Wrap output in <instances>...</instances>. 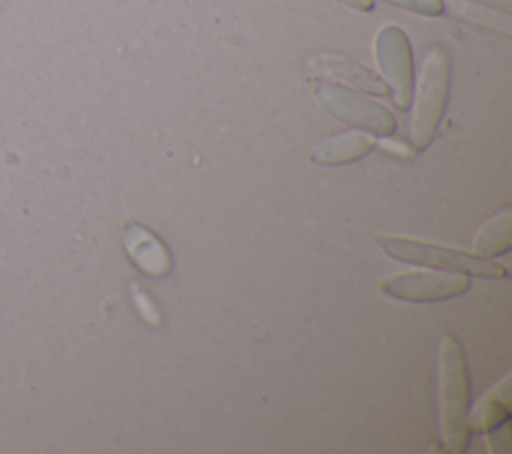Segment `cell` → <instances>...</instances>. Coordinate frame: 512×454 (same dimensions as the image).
Returning a JSON list of instances; mask_svg holds the SVG:
<instances>
[{
	"mask_svg": "<svg viewBox=\"0 0 512 454\" xmlns=\"http://www.w3.org/2000/svg\"><path fill=\"white\" fill-rule=\"evenodd\" d=\"M342 2L348 4V6H352V8H356V10H362V12L372 10V6H374L372 0H342Z\"/></svg>",
	"mask_w": 512,
	"mask_h": 454,
	"instance_id": "16",
	"label": "cell"
},
{
	"mask_svg": "<svg viewBox=\"0 0 512 454\" xmlns=\"http://www.w3.org/2000/svg\"><path fill=\"white\" fill-rule=\"evenodd\" d=\"M122 242L128 258L140 272L152 278H164L172 270V258L164 242L146 226L130 222L122 230Z\"/></svg>",
	"mask_w": 512,
	"mask_h": 454,
	"instance_id": "7",
	"label": "cell"
},
{
	"mask_svg": "<svg viewBox=\"0 0 512 454\" xmlns=\"http://www.w3.org/2000/svg\"><path fill=\"white\" fill-rule=\"evenodd\" d=\"M374 146V140L364 132H342L326 138L310 152V160L320 166H338L360 160Z\"/></svg>",
	"mask_w": 512,
	"mask_h": 454,
	"instance_id": "9",
	"label": "cell"
},
{
	"mask_svg": "<svg viewBox=\"0 0 512 454\" xmlns=\"http://www.w3.org/2000/svg\"><path fill=\"white\" fill-rule=\"evenodd\" d=\"M510 222H512V212L506 208L478 232L476 242H474L478 256L480 254L498 256V254H506L512 248Z\"/></svg>",
	"mask_w": 512,
	"mask_h": 454,
	"instance_id": "12",
	"label": "cell"
},
{
	"mask_svg": "<svg viewBox=\"0 0 512 454\" xmlns=\"http://www.w3.org/2000/svg\"><path fill=\"white\" fill-rule=\"evenodd\" d=\"M468 368L460 342L446 334L440 344V424L448 452H464L468 446Z\"/></svg>",
	"mask_w": 512,
	"mask_h": 454,
	"instance_id": "1",
	"label": "cell"
},
{
	"mask_svg": "<svg viewBox=\"0 0 512 454\" xmlns=\"http://www.w3.org/2000/svg\"><path fill=\"white\" fill-rule=\"evenodd\" d=\"M382 292L406 302H438L464 294L470 282L462 274L406 272L380 282Z\"/></svg>",
	"mask_w": 512,
	"mask_h": 454,
	"instance_id": "6",
	"label": "cell"
},
{
	"mask_svg": "<svg viewBox=\"0 0 512 454\" xmlns=\"http://www.w3.org/2000/svg\"><path fill=\"white\" fill-rule=\"evenodd\" d=\"M508 418H510V386H508V378H504L502 384L492 394H488L482 402H478L476 410L468 418V426L470 430L474 428V430L490 432V430L502 428V424H506Z\"/></svg>",
	"mask_w": 512,
	"mask_h": 454,
	"instance_id": "11",
	"label": "cell"
},
{
	"mask_svg": "<svg viewBox=\"0 0 512 454\" xmlns=\"http://www.w3.org/2000/svg\"><path fill=\"white\" fill-rule=\"evenodd\" d=\"M446 2L450 14H454L460 20H466L474 26L492 30V32H500L504 36L512 34V20L508 12L496 10L492 6L474 2V0H442Z\"/></svg>",
	"mask_w": 512,
	"mask_h": 454,
	"instance_id": "10",
	"label": "cell"
},
{
	"mask_svg": "<svg viewBox=\"0 0 512 454\" xmlns=\"http://www.w3.org/2000/svg\"><path fill=\"white\" fill-rule=\"evenodd\" d=\"M380 148L392 152L394 156H404V158H410L412 156V148L404 146L402 142H394V140H382L380 142Z\"/></svg>",
	"mask_w": 512,
	"mask_h": 454,
	"instance_id": "15",
	"label": "cell"
},
{
	"mask_svg": "<svg viewBox=\"0 0 512 454\" xmlns=\"http://www.w3.org/2000/svg\"><path fill=\"white\" fill-rule=\"evenodd\" d=\"M378 244L384 252L396 260L432 266L440 270H452L458 274H472L478 278H504L506 268L496 262L472 256L454 248H444L438 244L406 240V238H378Z\"/></svg>",
	"mask_w": 512,
	"mask_h": 454,
	"instance_id": "3",
	"label": "cell"
},
{
	"mask_svg": "<svg viewBox=\"0 0 512 454\" xmlns=\"http://www.w3.org/2000/svg\"><path fill=\"white\" fill-rule=\"evenodd\" d=\"M396 6H402L406 10L426 14V16H436L444 12V2L442 0H388Z\"/></svg>",
	"mask_w": 512,
	"mask_h": 454,
	"instance_id": "14",
	"label": "cell"
},
{
	"mask_svg": "<svg viewBox=\"0 0 512 454\" xmlns=\"http://www.w3.org/2000/svg\"><path fill=\"white\" fill-rule=\"evenodd\" d=\"M310 70L320 76V78H332V80H340L352 86H358L360 90L372 92V94H386L388 88L384 84V80H380L370 68L344 58V56H336V54H322L310 60Z\"/></svg>",
	"mask_w": 512,
	"mask_h": 454,
	"instance_id": "8",
	"label": "cell"
},
{
	"mask_svg": "<svg viewBox=\"0 0 512 454\" xmlns=\"http://www.w3.org/2000/svg\"><path fill=\"white\" fill-rule=\"evenodd\" d=\"M314 94H316L318 102L322 104V108L330 116H334L346 124L358 126L362 130H368V132H374L380 136H388L396 128L394 116L384 106H380L348 88L322 82L314 88Z\"/></svg>",
	"mask_w": 512,
	"mask_h": 454,
	"instance_id": "4",
	"label": "cell"
},
{
	"mask_svg": "<svg viewBox=\"0 0 512 454\" xmlns=\"http://www.w3.org/2000/svg\"><path fill=\"white\" fill-rule=\"evenodd\" d=\"M374 52L394 104L402 110L408 108L414 88V70L412 50L404 30L392 24L380 28L374 40Z\"/></svg>",
	"mask_w": 512,
	"mask_h": 454,
	"instance_id": "5",
	"label": "cell"
},
{
	"mask_svg": "<svg viewBox=\"0 0 512 454\" xmlns=\"http://www.w3.org/2000/svg\"><path fill=\"white\" fill-rule=\"evenodd\" d=\"M130 292H132V300H134V304H136V308H138L142 320L148 322V324L154 326V328L162 326V312H160V308L156 306V302L150 298V294H148L144 288H140L136 282L130 286Z\"/></svg>",
	"mask_w": 512,
	"mask_h": 454,
	"instance_id": "13",
	"label": "cell"
},
{
	"mask_svg": "<svg viewBox=\"0 0 512 454\" xmlns=\"http://www.w3.org/2000/svg\"><path fill=\"white\" fill-rule=\"evenodd\" d=\"M448 84V56L440 48H434L424 58L410 118V138L416 150H424L438 130L448 100Z\"/></svg>",
	"mask_w": 512,
	"mask_h": 454,
	"instance_id": "2",
	"label": "cell"
}]
</instances>
